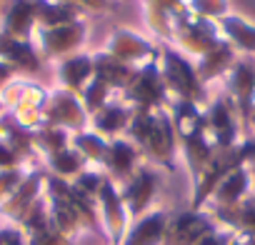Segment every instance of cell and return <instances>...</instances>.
Segmentation results:
<instances>
[{"label": "cell", "mask_w": 255, "mask_h": 245, "mask_svg": "<svg viewBox=\"0 0 255 245\" xmlns=\"http://www.w3.org/2000/svg\"><path fill=\"white\" fill-rule=\"evenodd\" d=\"M125 138L140 150L145 163L170 173L175 170L180 148L168 110H135Z\"/></svg>", "instance_id": "cell-1"}, {"label": "cell", "mask_w": 255, "mask_h": 245, "mask_svg": "<svg viewBox=\"0 0 255 245\" xmlns=\"http://www.w3.org/2000/svg\"><path fill=\"white\" fill-rule=\"evenodd\" d=\"M158 65H160V75H163L170 100H185V103H193L200 108H205L210 103L208 85L200 83L193 58L183 55L173 45H160Z\"/></svg>", "instance_id": "cell-2"}, {"label": "cell", "mask_w": 255, "mask_h": 245, "mask_svg": "<svg viewBox=\"0 0 255 245\" xmlns=\"http://www.w3.org/2000/svg\"><path fill=\"white\" fill-rule=\"evenodd\" d=\"M220 40H223V35H220L218 23L195 18V15L188 10V5H185V10H180V13L173 18L170 43H168V45H173V48L180 50L183 55L198 60V58L205 55L210 48H215Z\"/></svg>", "instance_id": "cell-3"}, {"label": "cell", "mask_w": 255, "mask_h": 245, "mask_svg": "<svg viewBox=\"0 0 255 245\" xmlns=\"http://www.w3.org/2000/svg\"><path fill=\"white\" fill-rule=\"evenodd\" d=\"M120 98L135 110H165L170 105V95L165 90L158 58L133 70L128 85L120 90Z\"/></svg>", "instance_id": "cell-4"}, {"label": "cell", "mask_w": 255, "mask_h": 245, "mask_svg": "<svg viewBox=\"0 0 255 245\" xmlns=\"http://www.w3.org/2000/svg\"><path fill=\"white\" fill-rule=\"evenodd\" d=\"M88 35H90V25L88 20H75V23H68V25H58V28H38L35 30V48L40 53L43 60H63L68 55H75L85 48L88 43Z\"/></svg>", "instance_id": "cell-5"}, {"label": "cell", "mask_w": 255, "mask_h": 245, "mask_svg": "<svg viewBox=\"0 0 255 245\" xmlns=\"http://www.w3.org/2000/svg\"><path fill=\"white\" fill-rule=\"evenodd\" d=\"M205 125H208L210 140L215 143L218 150L233 148V145H238L245 138L240 115H238L233 100L225 93L210 98V103L205 105Z\"/></svg>", "instance_id": "cell-6"}, {"label": "cell", "mask_w": 255, "mask_h": 245, "mask_svg": "<svg viewBox=\"0 0 255 245\" xmlns=\"http://www.w3.org/2000/svg\"><path fill=\"white\" fill-rule=\"evenodd\" d=\"M223 93L233 100L243 130L248 135V122H250V113L255 108V58H245L238 55V60L233 63V68L228 70V75L223 78Z\"/></svg>", "instance_id": "cell-7"}, {"label": "cell", "mask_w": 255, "mask_h": 245, "mask_svg": "<svg viewBox=\"0 0 255 245\" xmlns=\"http://www.w3.org/2000/svg\"><path fill=\"white\" fill-rule=\"evenodd\" d=\"M43 125H55L68 133H80L90 128V115L83 108V100L63 88L50 90L43 108Z\"/></svg>", "instance_id": "cell-8"}, {"label": "cell", "mask_w": 255, "mask_h": 245, "mask_svg": "<svg viewBox=\"0 0 255 245\" xmlns=\"http://www.w3.org/2000/svg\"><path fill=\"white\" fill-rule=\"evenodd\" d=\"M98 218H100V230L108 238V243L120 245L128 228H130V213H128V208L120 198V188L108 175L98 193Z\"/></svg>", "instance_id": "cell-9"}, {"label": "cell", "mask_w": 255, "mask_h": 245, "mask_svg": "<svg viewBox=\"0 0 255 245\" xmlns=\"http://www.w3.org/2000/svg\"><path fill=\"white\" fill-rule=\"evenodd\" d=\"M103 50L113 58H118L120 63L138 68L148 60H155L160 55V45H155L153 40H148L145 35L130 30V28H113V33L108 35Z\"/></svg>", "instance_id": "cell-10"}, {"label": "cell", "mask_w": 255, "mask_h": 245, "mask_svg": "<svg viewBox=\"0 0 255 245\" xmlns=\"http://www.w3.org/2000/svg\"><path fill=\"white\" fill-rule=\"evenodd\" d=\"M160 183H163L160 170L155 165H150V163H143L130 180L118 185L120 188V198H123V203H125V208H128V213H130L133 220L153 208V200H155V195L160 190Z\"/></svg>", "instance_id": "cell-11"}, {"label": "cell", "mask_w": 255, "mask_h": 245, "mask_svg": "<svg viewBox=\"0 0 255 245\" xmlns=\"http://www.w3.org/2000/svg\"><path fill=\"white\" fill-rule=\"evenodd\" d=\"M218 228V220L213 218L210 210L200 208V210H185L180 215H170V225H168V238L165 245H198L200 238H205L210 230Z\"/></svg>", "instance_id": "cell-12"}, {"label": "cell", "mask_w": 255, "mask_h": 245, "mask_svg": "<svg viewBox=\"0 0 255 245\" xmlns=\"http://www.w3.org/2000/svg\"><path fill=\"white\" fill-rule=\"evenodd\" d=\"M38 30V0H8L0 10V33L18 40H33Z\"/></svg>", "instance_id": "cell-13"}, {"label": "cell", "mask_w": 255, "mask_h": 245, "mask_svg": "<svg viewBox=\"0 0 255 245\" xmlns=\"http://www.w3.org/2000/svg\"><path fill=\"white\" fill-rule=\"evenodd\" d=\"M255 190V173L250 170V165H243L238 170H233L228 178L220 180V185L213 190L210 200L205 203L208 210H225V208H235L243 200H248Z\"/></svg>", "instance_id": "cell-14"}, {"label": "cell", "mask_w": 255, "mask_h": 245, "mask_svg": "<svg viewBox=\"0 0 255 245\" xmlns=\"http://www.w3.org/2000/svg\"><path fill=\"white\" fill-rule=\"evenodd\" d=\"M170 225V213L165 208H150L140 218H135L128 228L120 245H165Z\"/></svg>", "instance_id": "cell-15"}, {"label": "cell", "mask_w": 255, "mask_h": 245, "mask_svg": "<svg viewBox=\"0 0 255 245\" xmlns=\"http://www.w3.org/2000/svg\"><path fill=\"white\" fill-rule=\"evenodd\" d=\"M143 163H145V160H143L140 150L123 135V138L110 140L108 158H105V163H103V173H105L115 185H123V183H128V180L135 175V170H138Z\"/></svg>", "instance_id": "cell-16"}, {"label": "cell", "mask_w": 255, "mask_h": 245, "mask_svg": "<svg viewBox=\"0 0 255 245\" xmlns=\"http://www.w3.org/2000/svg\"><path fill=\"white\" fill-rule=\"evenodd\" d=\"M55 78H58V88L73 93V95H83V90L88 88V83L95 78V65H93V53L80 50L75 55H68L63 60L55 63Z\"/></svg>", "instance_id": "cell-17"}, {"label": "cell", "mask_w": 255, "mask_h": 245, "mask_svg": "<svg viewBox=\"0 0 255 245\" xmlns=\"http://www.w3.org/2000/svg\"><path fill=\"white\" fill-rule=\"evenodd\" d=\"M133 113H135V108H130L120 95H115L108 105H103L98 113L90 115V130H95L105 140L123 138L133 120Z\"/></svg>", "instance_id": "cell-18"}, {"label": "cell", "mask_w": 255, "mask_h": 245, "mask_svg": "<svg viewBox=\"0 0 255 245\" xmlns=\"http://www.w3.org/2000/svg\"><path fill=\"white\" fill-rule=\"evenodd\" d=\"M0 60L8 63L18 75L20 73H38L43 68V58L33 40H18L0 33Z\"/></svg>", "instance_id": "cell-19"}, {"label": "cell", "mask_w": 255, "mask_h": 245, "mask_svg": "<svg viewBox=\"0 0 255 245\" xmlns=\"http://www.w3.org/2000/svg\"><path fill=\"white\" fill-rule=\"evenodd\" d=\"M143 5V20L148 30L163 40V45L170 43V25L173 18L185 10V0H140Z\"/></svg>", "instance_id": "cell-20"}, {"label": "cell", "mask_w": 255, "mask_h": 245, "mask_svg": "<svg viewBox=\"0 0 255 245\" xmlns=\"http://www.w3.org/2000/svg\"><path fill=\"white\" fill-rule=\"evenodd\" d=\"M220 35L238 55L255 58V23L240 13H230L223 20H218Z\"/></svg>", "instance_id": "cell-21"}, {"label": "cell", "mask_w": 255, "mask_h": 245, "mask_svg": "<svg viewBox=\"0 0 255 245\" xmlns=\"http://www.w3.org/2000/svg\"><path fill=\"white\" fill-rule=\"evenodd\" d=\"M238 60V53L233 50V45H228L225 40H220L215 48H210L205 55H200L195 60V70L203 85H210L215 80H223L228 75V70L233 68V63Z\"/></svg>", "instance_id": "cell-22"}, {"label": "cell", "mask_w": 255, "mask_h": 245, "mask_svg": "<svg viewBox=\"0 0 255 245\" xmlns=\"http://www.w3.org/2000/svg\"><path fill=\"white\" fill-rule=\"evenodd\" d=\"M48 95H50L48 88H43L33 80H25V78H15L10 85H5L3 90H0V103H3L5 110H13V108H20V105L45 108Z\"/></svg>", "instance_id": "cell-23"}, {"label": "cell", "mask_w": 255, "mask_h": 245, "mask_svg": "<svg viewBox=\"0 0 255 245\" xmlns=\"http://www.w3.org/2000/svg\"><path fill=\"white\" fill-rule=\"evenodd\" d=\"M83 10L68 0H38V28H58L83 20Z\"/></svg>", "instance_id": "cell-24"}, {"label": "cell", "mask_w": 255, "mask_h": 245, "mask_svg": "<svg viewBox=\"0 0 255 245\" xmlns=\"http://www.w3.org/2000/svg\"><path fill=\"white\" fill-rule=\"evenodd\" d=\"M93 65H95V78H100L103 83H108L118 95H120V90L128 85V80H130V75H133V70H135V68H130V65L120 63L118 58L108 55L105 50L93 53Z\"/></svg>", "instance_id": "cell-25"}, {"label": "cell", "mask_w": 255, "mask_h": 245, "mask_svg": "<svg viewBox=\"0 0 255 245\" xmlns=\"http://www.w3.org/2000/svg\"><path fill=\"white\" fill-rule=\"evenodd\" d=\"M70 145L83 155V160L90 165V168H100L103 170V163L108 158V148H110V140H105L103 135H98L95 130H80V133H73L70 138Z\"/></svg>", "instance_id": "cell-26"}, {"label": "cell", "mask_w": 255, "mask_h": 245, "mask_svg": "<svg viewBox=\"0 0 255 245\" xmlns=\"http://www.w3.org/2000/svg\"><path fill=\"white\" fill-rule=\"evenodd\" d=\"M45 173L48 175H53V178H60V180H75L85 168H88V163L83 160V155L70 145V148H65V150H60V153H55V155H50L48 160H45Z\"/></svg>", "instance_id": "cell-27"}, {"label": "cell", "mask_w": 255, "mask_h": 245, "mask_svg": "<svg viewBox=\"0 0 255 245\" xmlns=\"http://www.w3.org/2000/svg\"><path fill=\"white\" fill-rule=\"evenodd\" d=\"M70 138H73V133H68V130H63V128L40 125V128H35V153H38L43 160H48L50 155H55V153L70 148Z\"/></svg>", "instance_id": "cell-28"}, {"label": "cell", "mask_w": 255, "mask_h": 245, "mask_svg": "<svg viewBox=\"0 0 255 245\" xmlns=\"http://www.w3.org/2000/svg\"><path fill=\"white\" fill-rule=\"evenodd\" d=\"M115 95H118V93H115L108 83H103L100 78H93V80L88 83V88L83 90L80 100H83V108L88 110V115H93V113H98L103 105H108Z\"/></svg>", "instance_id": "cell-29"}, {"label": "cell", "mask_w": 255, "mask_h": 245, "mask_svg": "<svg viewBox=\"0 0 255 245\" xmlns=\"http://www.w3.org/2000/svg\"><path fill=\"white\" fill-rule=\"evenodd\" d=\"M185 5L195 18H203V20H210V23H218L225 15L233 13L230 0H185Z\"/></svg>", "instance_id": "cell-30"}, {"label": "cell", "mask_w": 255, "mask_h": 245, "mask_svg": "<svg viewBox=\"0 0 255 245\" xmlns=\"http://www.w3.org/2000/svg\"><path fill=\"white\" fill-rule=\"evenodd\" d=\"M28 175L25 168H13V170H0V205H3L23 183V178Z\"/></svg>", "instance_id": "cell-31"}, {"label": "cell", "mask_w": 255, "mask_h": 245, "mask_svg": "<svg viewBox=\"0 0 255 245\" xmlns=\"http://www.w3.org/2000/svg\"><path fill=\"white\" fill-rule=\"evenodd\" d=\"M68 3L78 5L83 13H100V15H110L120 8L123 0H68Z\"/></svg>", "instance_id": "cell-32"}, {"label": "cell", "mask_w": 255, "mask_h": 245, "mask_svg": "<svg viewBox=\"0 0 255 245\" xmlns=\"http://www.w3.org/2000/svg\"><path fill=\"white\" fill-rule=\"evenodd\" d=\"M25 163H23V158L0 138V170H13V168H23Z\"/></svg>", "instance_id": "cell-33"}, {"label": "cell", "mask_w": 255, "mask_h": 245, "mask_svg": "<svg viewBox=\"0 0 255 245\" xmlns=\"http://www.w3.org/2000/svg\"><path fill=\"white\" fill-rule=\"evenodd\" d=\"M0 245H30V243L18 225H3L0 228Z\"/></svg>", "instance_id": "cell-34"}, {"label": "cell", "mask_w": 255, "mask_h": 245, "mask_svg": "<svg viewBox=\"0 0 255 245\" xmlns=\"http://www.w3.org/2000/svg\"><path fill=\"white\" fill-rule=\"evenodd\" d=\"M233 230H228V228H223V225H218L215 230H210L205 238H200V243L198 245H230L233 243Z\"/></svg>", "instance_id": "cell-35"}, {"label": "cell", "mask_w": 255, "mask_h": 245, "mask_svg": "<svg viewBox=\"0 0 255 245\" xmlns=\"http://www.w3.org/2000/svg\"><path fill=\"white\" fill-rule=\"evenodd\" d=\"M18 78V73L8 65V63H3V60H0V90H3L5 85H10L13 80Z\"/></svg>", "instance_id": "cell-36"}, {"label": "cell", "mask_w": 255, "mask_h": 245, "mask_svg": "<svg viewBox=\"0 0 255 245\" xmlns=\"http://www.w3.org/2000/svg\"><path fill=\"white\" fill-rule=\"evenodd\" d=\"M230 245H255V235H245V233H235Z\"/></svg>", "instance_id": "cell-37"}, {"label": "cell", "mask_w": 255, "mask_h": 245, "mask_svg": "<svg viewBox=\"0 0 255 245\" xmlns=\"http://www.w3.org/2000/svg\"><path fill=\"white\" fill-rule=\"evenodd\" d=\"M248 135H255V108L250 113V122H248Z\"/></svg>", "instance_id": "cell-38"}, {"label": "cell", "mask_w": 255, "mask_h": 245, "mask_svg": "<svg viewBox=\"0 0 255 245\" xmlns=\"http://www.w3.org/2000/svg\"><path fill=\"white\" fill-rule=\"evenodd\" d=\"M5 113V108H3V103H0V115H3Z\"/></svg>", "instance_id": "cell-39"}, {"label": "cell", "mask_w": 255, "mask_h": 245, "mask_svg": "<svg viewBox=\"0 0 255 245\" xmlns=\"http://www.w3.org/2000/svg\"><path fill=\"white\" fill-rule=\"evenodd\" d=\"M250 170H253V173H255V160H253V163H250Z\"/></svg>", "instance_id": "cell-40"}, {"label": "cell", "mask_w": 255, "mask_h": 245, "mask_svg": "<svg viewBox=\"0 0 255 245\" xmlns=\"http://www.w3.org/2000/svg\"><path fill=\"white\" fill-rule=\"evenodd\" d=\"M0 3H3V0H0Z\"/></svg>", "instance_id": "cell-41"}]
</instances>
